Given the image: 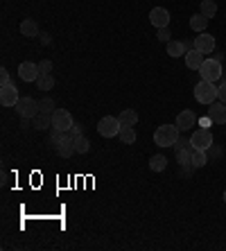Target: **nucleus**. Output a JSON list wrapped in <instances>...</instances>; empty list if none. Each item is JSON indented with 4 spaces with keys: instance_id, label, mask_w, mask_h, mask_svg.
I'll list each match as a JSON object with an SVG mask.
<instances>
[{
    "instance_id": "nucleus-19",
    "label": "nucleus",
    "mask_w": 226,
    "mask_h": 251,
    "mask_svg": "<svg viewBox=\"0 0 226 251\" xmlns=\"http://www.w3.org/2000/svg\"><path fill=\"white\" fill-rule=\"evenodd\" d=\"M32 125L34 129H39V132H43V129H48V127H52V116L50 113H36L32 118Z\"/></svg>"
},
{
    "instance_id": "nucleus-6",
    "label": "nucleus",
    "mask_w": 226,
    "mask_h": 251,
    "mask_svg": "<svg viewBox=\"0 0 226 251\" xmlns=\"http://www.w3.org/2000/svg\"><path fill=\"white\" fill-rule=\"evenodd\" d=\"M190 145H192L194 150H210V147H213V134L208 132L206 127L194 129V134L190 136Z\"/></svg>"
},
{
    "instance_id": "nucleus-20",
    "label": "nucleus",
    "mask_w": 226,
    "mask_h": 251,
    "mask_svg": "<svg viewBox=\"0 0 226 251\" xmlns=\"http://www.w3.org/2000/svg\"><path fill=\"white\" fill-rule=\"evenodd\" d=\"M208 20L204 14H194V16H190V27H192L194 32H206V27H208Z\"/></svg>"
},
{
    "instance_id": "nucleus-27",
    "label": "nucleus",
    "mask_w": 226,
    "mask_h": 251,
    "mask_svg": "<svg viewBox=\"0 0 226 251\" xmlns=\"http://www.w3.org/2000/svg\"><path fill=\"white\" fill-rule=\"evenodd\" d=\"M90 150V140L86 138L84 134L82 136H75V152L77 154H86Z\"/></svg>"
},
{
    "instance_id": "nucleus-10",
    "label": "nucleus",
    "mask_w": 226,
    "mask_h": 251,
    "mask_svg": "<svg viewBox=\"0 0 226 251\" xmlns=\"http://www.w3.org/2000/svg\"><path fill=\"white\" fill-rule=\"evenodd\" d=\"M39 64H32V61H23L18 66V77L23 82H36L39 80Z\"/></svg>"
},
{
    "instance_id": "nucleus-32",
    "label": "nucleus",
    "mask_w": 226,
    "mask_h": 251,
    "mask_svg": "<svg viewBox=\"0 0 226 251\" xmlns=\"http://www.w3.org/2000/svg\"><path fill=\"white\" fill-rule=\"evenodd\" d=\"M217 100L226 104V82H222V84L217 86Z\"/></svg>"
},
{
    "instance_id": "nucleus-30",
    "label": "nucleus",
    "mask_w": 226,
    "mask_h": 251,
    "mask_svg": "<svg viewBox=\"0 0 226 251\" xmlns=\"http://www.w3.org/2000/svg\"><path fill=\"white\" fill-rule=\"evenodd\" d=\"M39 73L45 75V73H52V61L50 59H43L39 61Z\"/></svg>"
},
{
    "instance_id": "nucleus-36",
    "label": "nucleus",
    "mask_w": 226,
    "mask_h": 251,
    "mask_svg": "<svg viewBox=\"0 0 226 251\" xmlns=\"http://www.w3.org/2000/svg\"><path fill=\"white\" fill-rule=\"evenodd\" d=\"M41 36V43H50V34H39Z\"/></svg>"
},
{
    "instance_id": "nucleus-34",
    "label": "nucleus",
    "mask_w": 226,
    "mask_h": 251,
    "mask_svg": "<svg viewBox=\"0 0 226 251\" xmlns=\"http://www.w3.org/2000/svg\"><path fill=\"white\" fill-rule=\"evenodd\" d=\"M176 150H181V147H192V145H190V138H181V136H179V140H176Z\"/></svg>"
},
{
    "instance_id": "nucleus-2",
    "label": "nucleus",
    "mask_w": 226,
    "mask_h": 251,
    "mask_svg": "<svg viewBox=\"0 0 226 251\" xmlns=\"http://www.w3.org/2000/svg\"><path fill=\"white\" fill-rule=\"evenodd\" d=\"M194 100L199 104H213V102H217V86H215V82L201 80L199 84L194 86Z\"/></svg>"
},
{
    "instance_id": "nucleus-1",
    "label": "nucleus",
    "mask_w": 226,
    "mask_h": 251,
    "mask_svg": "<svg viewBox=\"0 0 226 251\" xmlns=\"http://www.w3.org/2000/svg\"><path fill=\"white\" fill-rule=\"evenodd\" d=\"M179 127L176 125H161L154 132V143L158 147H174L179 140Z\"/></svg>"
},
{
    "instance_id": "nucleus-7",
    "label": "nucleus",
    "mask_w": 226,
    "mask_h": 251,
    "mask_svg": "<svg viewBox=\"0 0 226 251\" xmlns=\"http://www.w3.org/2000/svg\"><path fill=\"white\" fill-rule=\"evenodd\" d=\"M54 152L61 156V159H70L75 152V136H70V132H64V136L59 138V143L54 145Z\"/></svg>"
},
{
    "instance_id": "nucleus-25",
    "label": "nucleus",
    "mask_w": 226,
    "mask_h": 251,
    "mask_svg": "<svg viewBox=\"0 0 226 251\" xmlns=\"http://www.w3.org/2000/svg\"><path fill=\"white\" fill-rule=\"evenodd\" d=\"M36 86H39V91H52V88H54V77H52L50 73L39 75V80H36Z\"/></svg>"
},
{
    "instance_id": "nucleus-18",
    "label": "nucleus",
    "mask_w": 226,
    "mask_h": 251,
    "mask_svg": "<svg viewBox=\"0 0 226 251\" xmlns=\"http://www.w3.org/2000/svg\"><path fill=\"white\" fill-rule=\"evenodd\" d=\"M118 120H120V125L122 127H136V122H138V113H136L134 109H122L120 116H118Z\"/></svg>"
},
{
    "instance_id": "nucleus-38",
    "label": "nucleus",
    "mask_w": 226,
    "mask_h": 251,
    "mask_svg": "<svg viewBox=\"0 0 226 251\" xmlns=\"http://www.w3.org/2000/svg\"><path fill=\"white\" fill-rule=\"evenodd\" d=\"M224 204H226V190H224Z\"/></svg>"
},
{
    "instance_id": "nucleus-14",
    "label": "nucleus",
    "mask_w": 226,
    "mask_h": 251,
    "mask_svg": "<svg viewBox=\"0 0 226 251\" xmlns=\"http://www.w3.org/2000/svg\"><path fill=\"white\" fill-rule=\"evenodd\" d=\"M208 118L213 120L215 125H226V104L224 102H213V104H210V111H208Z\"/></svg>"
},
{
    "instance_id": "nucleus-31",
    "label": "nucleus",
    "mask_w": 226,
    "mask_h": 251,
    "mask_svg": "<svg viewBox=\"0 0 226 251\" xmlns=\"http://www.w3.org/2000/svg\"><path fill=\"white\" fill-rule=\"evenodd\" d=\"M9 84H12V77H9V73L2 68V70H0V88H2V86H9Z\"/></svg>"
},
{
    "instance_id": "nucleus-21",
    "label": "nucleus",
    "mask_w": 226,
    "mask_h": 251,
    "mask_svg": "<svg viewBox=\"0 0 226 251\" xmlns=\"http://www.w3.org/2000/svg\"><path fill=\"white\" fill-rule=\"evenodd\" d=\"M186 46H183V41H170L168 43V54L170 57H174V59H179V57H186Z\"/></svg>"
},
{
    "instance_id": "nucleus-13",
    "label": "nucleus",
    "mask_w": 226,
    "mask_h": 251,
    "mask_svg": "<svg viewBox=\"0 0 226 251\" xmlns=\"http://www.w3.org/2000/svg\"><path fill=\"white\" fill-rule=\"evenodd\" d=\"M176 127H179V132H190L194 125H197V116H194L190 109H183V111L176 116Z\"/></svg>"
},
{
    "instance_id": "nucleus-33",
    "label": "nucleus",
    "mask_w": 226,
    "mask_h": 251,
    "mask_svg": "<svg viewBox=\"0 0 226 251\" xmlns=\"http://www.w3.org/2000/svg\"><path fill=\"white\" fill-rule=\"evenodd\" d=\"M82 134H84L82 125H79V122H72V127H70V136H82Z\"/></svg>"
},
{
    "instance_id": "nucleus-29",
    "label": "nucleus",
    "mask_w": 226,
    "mask_h": 251,
    "mask_svg": "<svg viewBox=\"0 0 226 251\" xmlns=\"http://www.w3.org/2000/svg\"><path fill=\"white\" fill-rule=\"evenodd\" d=\"M156 36H158V41H163V43H170V36H172V34H170L168 27H158V30H156Z\"/></svg>"
},
{
    "instance_id": "nucleus-23",
    "label": "nucleus",
    "mask_w": 226,
    "mask_h": 251,
    "mask_svg": "<svg viewBox=\"0 0 226 251\" xmlns=\"http://www.w3.org/2000/svg\"><path fill=\"white\" fill-rule=\"evenodd\" d=\"M165 167H168V159H165L163 154H156V156L149 159V170L152 172H163Z\"/></svg>"
},
{
    "instance_id": "nucleus-28",
    "label": "nucleus",
    "mask_w": 226,
    "mask_h": 251,
    "mask_svg": "<svg viewBox=\"0 0 226 251\" xmlns=\"http://www.w3.org/2000/svg\"><path fill=\"white\" fill-rule=\"evenodd\" d=\"M39 111L41 113H54V100L52 98H43V100H39Z\"/></svg>"
},
{
    "instance_id": "nucleus-24",
    "label": "nucleus",
    "mask_w": 226,
    "mask_h": 251,
    "mask_svg": "<svg viewBox=\"0 0 226 251\" xmlns=\"http://www.w3.org/2000/svg\"><path fill=\"white\" fill-rule=\"evenodd\" d=\"M199 14H204L206 18H213L215 14H217V2H215V0H201Z\"/></svg>"
},
{
    "instance_id": "nucleus-15",
    "label": "nucleus",
    "mask_w": 226,
    "mask_h": 251,
    "mask_svg": "<svg viewBox=\"0 0 226 251\" xmlns=\"http://www.w3.org/2000/svg\"><path fill=\"white\" fill-rule=\"evenodd\" d=\"M186 64H188L190 70H199L201 64H204V54H201L197 48H194V50H188L186 52Z\"/></svg>"
},
{
    "instance_id": "nucleus-26",
    "label": "nucleus",
    "mask_w": 226,
    "mask_h": 251,
    "mask_svg": "<svg viewBox=\"0 0 226 251\" xmlns=\"http://www.w3.org/2000/svg\"><path fill=\"white\" fill-rule=\"evenodd\" d=\"M208 163L206 150H194L192 147V167H204Z\"/></svg>"
},
{
    "instance_id": "nucleus-12",
    "label": "nucleus",
    "mask_w": 226,
    "mask_h": 251,
    "mask_svg": "<svg viewBox=\"0 0 226 251\" xmlns=\"http://www.w3.org/2000/svg\"><path fill=\"white\" fill-rule=\"evenodd\" d=\"M194 48H197L201 54H210L215 50V36L213 34L201 32L199 36H194Z\"/></svg>"
},
{
    "instance_id": "nucleus-16",
    "label": "nucleus",
    "mask_w": 226,
    "mask_h": 251,
    "mask_svg": "<svg viewBox=\"0 0 226 251\" xmlns=\"http://www.w3.org/2000/svg\"><path fill=\"white\" fill-rule=\"evenodd\" d=\"M20 34L23 36H27V39H36L39 36V25H36V20H32V18H25L23 23H20Z\"/></svg>"
},
{
    "instance_id": "nucleus-35",
    "label": "nucleus",
    "mask_w": 226,
    "mask_h": 251,
    "mask_svg": "<svg viewBox=\"0 0 226 251\" xmlns=\"http://www.w3.org/2000/svg\"><path fill=\"white\" fill-rule=\"evenodd\" d=\"M183 46H186V50H194V41H183Z\"/></svg>"
},
{
    "instance_id": "nucleus-8",
    "label": "nucleus",
    "mask_w": 226,
    "mask_h": 251,
    "mask_svg": "<svg viewBox=\"0 0 226 251\" xmlns=\"http://www.w3.org/2000/svg\"><path fill=\"white\" fill-rule=\"evenodd\" d=\"M72 122H75V120H72L70 111L54 109V113H52V127H54V129H59V132H70Z\"/></svg>"
},
{
    "instance_id": "nucleus-3",
    "label": "nucleus",
    "mask_w": 226,
    "mask_h": 251,
    "mask_svg": "<svg viewBox=\"0 0 226 251\" xmlns=\"http://www.w3.org/2000/svg\"><path fill=\"white\" fill-rule=\"evenodd\" d=\"M197 73H199V77L204 82H220L224 68H222V61L217 59H204V64H201V68Z\"/></svg>"
},
{
    "instance_id": "nucleus-11",
    "label": "nucleus",
    "mask_w": 226,
    "mask_h": 251,
    "mask_svg": "<svg viewBox=\"0 0 226 251\" xmlns=\"http://www.w3.org/2000/svg\"><path fill=\"white\" fill-rule=\"evenodd\" d=\"M149 23L158 30V27H168L170 25V12L165 7H154L152 12H149Z\"/></svg>"
},
{
    "instance_id": "nucleus-4",
    "label": "nucleus",
    "mask_w": 226,
    "mask_h": 251,
    "mask_svg": "<svg viewBox=\"0 0 226 251\" xmlns=\"http://www.w3.org/2000/svg\"><path fill=\"white\" fill-rule=\"evenodd\" d=\"M120 120L116 118V116H104L100 122H97V134L100 136H104V138H113V136H118L120 134Z\"/></svg>"
},
{
    "instance_id": "nucleus-22",
    "label": "nucleus",
    "mask_w": 226,
    "mask_h": 251,
    "mask_svg": "<svg viewBox=\"0 0 226 251\" xmlns=\"http://www.w3.org/2000/svg\"><path fill=\"white\" fill-rule=\"evenodd\" d=\"M118 138L122 140L124 145H134V143H136V129H134V127H120Z\"/></svg>"
},
{
    "instance_id": "nucleus-37",
    "label": "nucleus",
    "mask_w": 226,
    "mask_h": 251,
    "mask_svg": "<svg viewBox=\"0 0 226 251\" xmlns=\"http://www.w3.org/2000/svg\"><path fill=\"white\" fill-rule=\"evenodd\" d=\"M222 82H226V70H224V73H222Z\"/></svg>"
},
{
    "instance_id": "nucleus-17",
    "label": "nucleus",
    "mask_w": 226,
    "mask_h": 251,
    "mask_svg": "<svg viewBox=\"0 0 226 251\" xmlns=\"http://www.w3.org/2000/svg\"><path fill=\"white\" fill-rule=\"evenodd\" d=\"M176 163L183 167H192V147H181V150H176Z\"/></svg>"
},
{
    "instance_id": "nucleus-5",
    "label": "nucleus",
    "mask_w": 226,
    "mask_h": 251,
    "mask_svg": "<svg viewBox=\"0 0 226 251\" xmlns=\"http://www.w3.org/2000/svg\"><path fill=\"white\" fill-rule=\"evenodd\" d=\"M16 109V113H18L20 118L25 120H32L36 113H39V100H32V98H20L18 104L14 106Z\"/></svg>"
},
{
    "instance_id": "nucleus-9",
    "label": "nucleus",
    "mask_w": 226,
    "mask_h": 251,
    "mask_svg": "<svg viewBox=\"0 0 226 251\" xmlns=\"http://www.w3.org/2000/svg\"><path fill=\"white\" fill-rule=\"evenodd\" d=\"M18 100H20L18 88H16L14 84L2 86V88H0V104L2 106H16L18 104Z\"/></svg>"
}]
</instances>
